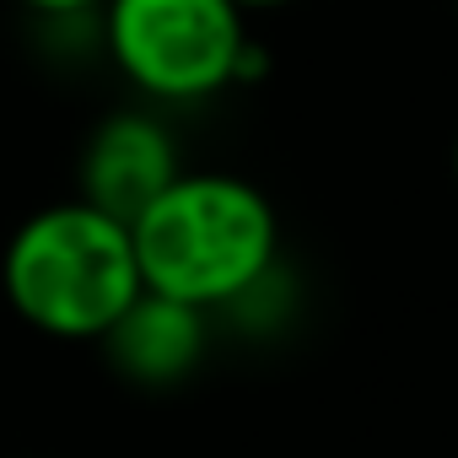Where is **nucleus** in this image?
<instances>
[{
	"label": "nucleus",
	"mask_w": 458,
	"mask_h": 458,
	"mask_svg": "<svg viewBox=\"0 0 458 458\" xmlns=\"http://www.w3.org/2000/svg\"><path fill=\"white\" fill-rule=\"evenodd\" d=\"M453 183H458V140H453Z\"/></svg>",
	"instance_id": "8"
},
{
	"label": "nucleus",
	"mask_w": 458,
	"mask_h": 458,
	"mask_svg": "<svg viewBox=\"0 0 458 458\" xmlns=\"http://www.w3.org/2000/svg\"><path fill=\"white\" fill-rule=\"evenodd\" d=\"M28 12L49 17V22H71V17H87V12H103V0H22Z\"/></svg>",
	"instance_id": "6"
},
{
	"label": "nucleus",
	"mask_w": 458,
	"mask_h": 458,
	"mask_svg": "<svg viewBox=\"0 0 458 458\" xmlns=\"http://www.w3.org/2000/svg\"><path fill=\"white\" fill-rule=\"evenodd\" d=\"M238 12H276V6H292V0H233Z\"/></svg>",
	"instance_id": "7"
},
{
	"label": "nucleus",
	"mask_w": 458,
	"mask_h": 458,
	"mask_svg": "<svg viewBox=\"0 0 458 458\" xmlns=\"http://www.w3.org/2000/svg\"><path fill=\"white\" fill-rule=\"evenodd\" d=\"M140 286L199 313H226L281 265V216L238 173H178L135 221Z\"/></svg>",
	"instance_id": "1"
},
{
	"label": "nucleus",
	"mask_w": 458,
	"mask_h": 458,
	"mask_svg": "<svg viewBox=\"0 0 458 458\" xmlns=\"http://www.w3.org/2000/svg\"><path fill=\"white\" fill-rule=\"evenodd\" d=\"M0 292L28 329L49 340H103L146 286L130 226L87 199H60L12 233L0 254Z\"/></svg>",
	"instance_id": "2"
},
{
	"label": "nucleus",
	"mask_w": 458,
	"mask_h": 458,
	"mask_svg": "<svg viewBox=\"0 0 458 458\" xmlns=\"http://www.w3.org/2000/svg\"><path fill=\"white\" fill-rule=\"evenodd\" d=\"M249 12L233 0H103V49L151 103H205L238 87Z\"/></svg>",
	"instance_id": "3"
},
{
	"label": "nucleus",
	"mask_w": 458,
	"mask_h": 458,
	"mask_svg": "<svg viewBox=\"0 0 458 458\" xmlns=\"http://www.w3.org/2000/svg\"><path fill=\"white\" fill-rule=\"evenodd\" d=\"M183 173L173 130L146 108H119L92 124L76 162V199L114 221H135L173 178Z\"/></svg>",
	"instance_id": "4"
},
{
	"label": "nucleus",
	"mask_w": 458,
	"mask_h": 458,
	"mask_svg": "<svg viewBox=\"0 0 458 458\" xmlns=\"http://www.w3.org/2000/svg\"><path fill=\"white\" fill-rule=\"evenodd\" d=\"M108 367L135 388H173L183 383L210 351V313L173 302L162 292H140L108 329H103Z\"/></svg>",
	"instance_id": "5"
},
{
	"label": "nucleus",
	"mask_w": 458,
	"mask_h": 458,
	"mask_svg": "<svg viewBox=\"0 0 458 458\" xmlns=\"http://www.w3.org/2000/svg\"><path fill=\"white\" fill-rule=\"evenodd\" d=\"M453 12H458V0H453Z\"/></svg>",
	"instance_id": "9"
}]
</instances>
